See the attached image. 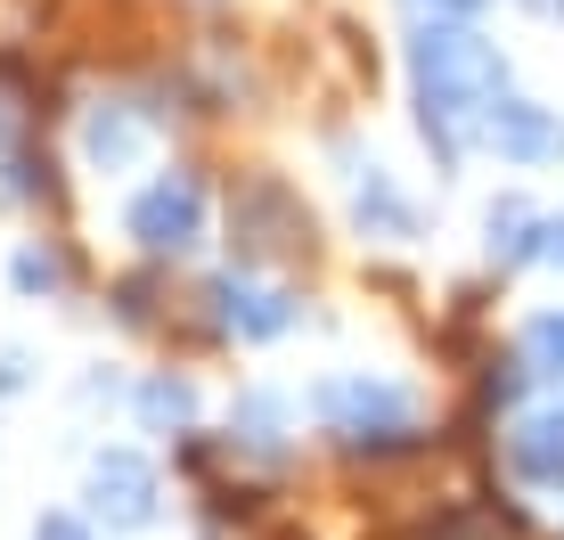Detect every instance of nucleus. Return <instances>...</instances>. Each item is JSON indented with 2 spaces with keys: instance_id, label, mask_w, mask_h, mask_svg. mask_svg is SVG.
<instances>
[{
  "instance_id": "nucleus-1",
  "label": "nucleus",
  "mask_w": 564,
  "mask_h": 540,
  "mask_svg": "<svg viewBox=\"0 0 564 540\" xmlns=\"http://www.w3.org/2000/svg\"><path fill=\"white\" fill-rule=\"evenodd\" d=\"M410 66H417V123H425V140H434V156L442 164H458V148H466V123L482 131V115H491L499 99V50L491 42H475L466 25H425L417 42H410Z\"/></svg>"
},
{
  "instance_id": "nucleus-2",
  "label": "nucleus",
  "mask_w": 564,
  "mask_h": 540,
  "mask_svg": "<svg viewBox=\"0 0 564 540\" xmlns=\"http://www.w3.org/2000/svg\"><path fill=\"white\" fill-rule=\"evenodd\" d=\"M229 246H238V262H262V255H286V246H311V222L279 181H246L229 197Z\"/></svg>"
},
{
  "instance_id": "nucleus-3",
  "label": "nucleus",
  "mask_w": 564,
  "mask_h": 540,
  "mask_svg": "<svg viewBox=\"0 0 564 540\" xmlns=\"http://www.w3.org/2000/svg\"><path fill=\"white\" fill-rule=\"evenodd\" d=\"M197 222H205V197H197L188 172H164V181L140 188L131 214H123V229L148 246V255H181V246H197Z\"/></svg>"
},
{
  "instance_id": "nucleus-4",
  "label": "nucleus",
  "mask_w": 564,
  "mask_h": 540,
  "mask_svg": "<svg viewBox=\"0 0 564 540\" xmlns=\"http://www.w3.org/2000/svg\"><path fill=\"white\" fill-rule=\"evenodd\" d=\"M90 508L107 516V525H148L155 516V467L131 451H107L99 467H90Z\"/></svg>"
},
{
  "instance_id": "nucleus-5",
  "label": "nucleus",
  "mask_w": 564,
  "mask_h": 540,
  "mask_svg": "<svg viewBox=\"0 0 564 540\" xmlns=\"http://www.w3.org/2000/svg\"><path fill=\"white\" fill-rule=\"evenodd\" d=\"M482 140H491L499 156H516V164L564 156V131H556V115H549V107H532V99H491V115H482Z\"/></svg>"
},
{
  "instance_id": "nucleus-6",
  "label": "nucleus",
  "mask_w": 564,
  "mask_h": 540,
  "mask_svg": "<svg viewBox=\"0 0 564 540\" xmlns=\"http://www.w3.org/2000/svg\"><path fill=\"white\" fill-rule=\"evenodd\" d=\"M336 156L352 164V214H360V229H368V238H410V229H417V214L393 197V181H384L377 164H360L344 140H336Z\"/></svg>"
},
{
  "instance_id": "nucleus-7",
  "label": "nucleus",
  "mask_w": 564,
  "mask_h": 540,
  "mask_svg": "<svg viewBox=\"0 0 564 540\" xmlns=\"http://www.w3.org/2000/svg\"><path fill=\"white\" fill-rule=\"evenodd\" d=\"M508 467L523 484H564V410H540L508 434Z\"/></svg>"
},
{
  "instance_id": "nucleus-8",
  "label": "nucleus",
  "mask_w": 564,
  "mask_h": 540,
  "mask_svg": "<svg viewBox=\"0 0 564 540\" xmlns=\"http://www.w3.org/2000/svg\"><path fill=\"white\" fill-rule=\"evenodd\" d=\"M205 303H221V320L238 327V336H279V327L295 320V303H286L279 287H238V279H213Z\"/></svg>"
},
{
  "instance_id": "nucleus-9",
  "label": "nucleus",
  "mask_w": 564,
  "mask_h": 540,
  "mask_svg": "<svg viewBox=\"0 0 564 540\" xmlns=\"http://www.w3.org/2000/svg\"><path fill=\"white\" fill-rule=\"evenodd\" d=\"M532 255H549V222H540L523 197H499L491 205V262L516 270V262H532Z\"/></svg>"
},
{
  "instance_id": "nucleus-10",
  "label": "nucleus",
  "mask_w": 564,
  "mask_h": 540,
  "mask_svg": "<svg viewBox=\"0 0 564 540\" xmlns=\"http://www.w3.org/2000/svg\"><path fill=\"white\" fill-rule=\"evenodd\" d=\"M83 148H90V164H131V156H140V123H131V115L123 107H99V115H90V131H83Z\"/></svg>"
},
{
  "instance_id": "nucleus-11",
  "label": "nucleus",
  "mask_w": 564,
  "mask_h": 540,
  "mask_svg": "<svg viewBox=\"0 0 564 540\" xmlns=\"http://www.w3.org/2000/svg\"><path fill=\"white\" fill-rule=\"evenodd\" d=\"M140 418H148L155 434H181L188 418H197V393H188L181 377H148L140 385Z\"/></svg>"
},
{
  "instance_id": "nucleus-12",
  "label": "nucleus",
  "mask_w": 564,
  "mask_h": 540,
  "mask_svg": "<svg viewBox=\"0 0 564 540\" xmlns=\"http://www.w3.org/2000/svg\"><path fill=\"white\" fill-rule=\"evenodd\" d=\"M25 123H33V90H25V66H0V156H17Z\"/></svg>"
},
{
  "instance_id": "nucleus-13",
  "label": "nucleus",
  "mask_w": 564,
  "mask_h": 540,
  "mask_svg": "<svg viewBox=\"0 0 564 540\" xmlns=\"http://www.w3.org/2000/svg\"><path fill=\"white\" fill-rule=\"evenodd\" d=\"M279 418H286V410H279L270 393H246V401H238V442H246V451H262V458H279V442H286Z\"/></svg>"
},
{
  "instance_id": "nucleus-14",
  "label": "nucleus",
  "mask_w": 564,
  "mask_h": 540,
  "mask_svg": "<svg viewBox=\"0 0 564 540\" xmlns=\"http://www.w3.org/2000/svg\"><path fill=\"white\" fill-rule=\"evenodd\" d=\"M516 353L532 360V377H564V312H540L532 327H523Z\"/></svg>"
},
{
  "instance_id": "nucleus-15",
  "label": "nucleus",
  "mask_w": 564,
  "mask_h": 540,
  "mask_svg": "<svg viewBox=\"0 0 564 540\" xmlns=\"http://www.w3.org/2000/svg\"><path fill=\"white\" fill-rule=\"evenodd\" d=\"M9 279L25 287V295H57V287H66V255H50V246H25V255L9 262Z\"/></svg>"
},
{
  "instance_id": "nucleus-16",
  "label": "nucleus",
  "mask_w": 564,
  "mask_h": 540,
  "mask_svg": "<svg viewBox=\"0 0 564 540\" xmlns=\"http://www.w3.org/2000/svg\"><path fill=\"white\" fill-rule=\"evenodd\" d=\"M9 197H42V205H57V164L50 156H9Z\"/></svg>"
},
{
  "instance_id": "nucleus-17",
  "label": "nucleus",
  "mask_w": 564,
  "mask_h": 540,
  "mask_svg": "<svg viewBox=\"0 0 564 540\" xmlns=\"http://www.w3.org/2000/svg\"><path fill=\"white\" fill-rule=\"evenodd\" d=\"M115 312H123V320H148V279H123V287H115Z\"/></svg>"
},
{
  "instance_id": "nucleus-18",
  "label": "nucleus",
  "mask_w": 564,
  "mask_h": 540,
  "mask_svg": "<svg viewBox=\"0 0 564 540\" xmlns=\"http://www.w3.org/2000/svg\"><path fill=\"white\" fill-rule=\"evenodd\" d=\"M33 540H90V532L74 525V516H42V525H33Z\"/></svg>"
},
{
  "instance_id": "nucleus-19",
  "label": "nucleus",
  "mask_w": 564,
  "mask_h": 540,
  "mask_svg": "<svg viewBox=\"0 0 564 540\" xmlns=\"http://www.w3.org/2000/svg\"><path fill=\"white\" fill-rule=\"evenodd\" d=\"M17 385H25V353H9V360H0V393H17Z\"/></svg>"
},
{
  "instance_id": "nucleus-20",
  "label": "nucleus",
  "mask_w": 564,
  "mask_h": 540,
  "mask_svg": "<svg viewBox=\"0 0 564 540\" xmlns=\"http://www.w3.org/2000/svg\"><path fill=\"white\" fill-rule=\"evenodd\" d=\"M549 262H564V222H549Z\"/></svg>"
},
{
  "instance_id": "nucleus-21",
  "label": "nucleus",
  "mask_w": 564,
  "mask_h": 540,
  "mask_svg": "<svg viewBox=\"0 0 564 540\" xmlns=\"http://www.w3.org/2000/svg\"><path fill=\"white\" fill-rule=\"evenodd\" d=\"M434 9H451V17H466V9H482V0H434Z\"/></svg>"
},
{
  "instance_id": "nucleus-22",
  "label": "nucleus",
  "mask_w": 564,
  "mask_h": 540,
  "mask_svg": "<svg viewBox=\"0 0 564 540\" xmlns=\"http://www.w3.org/2000/svg\"><path fill=\"white\" fill-rule=\"evenodd\" d=\"M532 9H564V0H532Z\"/></svg>"
}]
</instances>
